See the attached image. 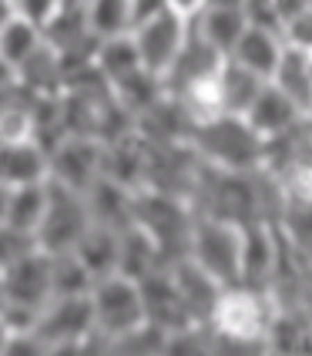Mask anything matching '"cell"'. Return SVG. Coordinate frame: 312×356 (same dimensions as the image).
Wrapping results in <instances>:
<instances>
[{
	"label": "cell",
	"instance_id": "30bf717a",
	"mask_svg": "<svg viewBox=\"0 0 312 356\" xmlns=\"http://www.w3.org/2000/svg\"><path fill=\"white\" fill-rule=\"evenodd\" d=\"M0 289H3V302L40 313L51 302V256L34 249L24 259H17L14 266L0 273Z\"/></svg>",
	"mask_w": 312,
	"mask_h": 356
},
{
	"label": "cell",
	"instance_id": "5bb4252c",
	"mask_svg": "<svg viewBox=\"0 0 312 356\" xmlns=\"http://www.w3.org/2000/svg\"><path fill=\"white\" fill-rule=\"evenodd\" d=\"M51 178V155L34 138L0 145V185L17 188Z\"/></svg>",
	"mask_w": 312,
	"mask_h": 356
},
{
	"label": "cell",
	"instance_id": "52a82bcc",
	"mask_svg": "<svg viewBox=\"0 0 312 356\" xmlns=\"http://www.w3.org/2000/svg\"><path fill=\"white\" fill-rule=\"evenodd\" d=\"M88 229H91V212H88L84 195L47 178V212H44V222L34 236L38 249L47 256L74 252Z\"/></svg>",
	"mask_w": 312,
	"mask_h": 356
},
{
	"label": "cell",
	"instance_id": "e0dca14e",
	"mask_svg": "<svg viewBox=\"0 0 312 356\" xmlns=\"http://www.w3.org/2000/svg\"><path fill=\"white\" fill-rule=\"evenodd\" d=\"M64 81H67L64 60H60V54L47 40L17 67V88H24L34 98H54V95H60Z\"/></svg>",
	"mask_w": 312,
	"mask_h": 356
},
{
	"label": "cell",
	"instance_id": "83f0119b",
	"mask_svg": "<svg viewBox=\"0 0 312 356\" xmlns=\"http://www.w3.org/2000/svg\"><path fill=\"white\" fill-rule=\"evenodd\" d=\"M161 356H212V330L185 326V330L168 333L161 343Z\"/></svg>",
	"mask_w": 312,
	"mask_h": 356
},
{
	"label": "cell",
	"instance_id": "b9f144b4",
	"mask_svg": "<svg viewBox=\"0 0 312 356\" xmlns=\"http://www.w3.org/2000/svg\"><path fill=\"white\" fill-rule=\"evenodd\" d=\"M269 356H275V353H269Z\"/></svg>",
	"mask_w": 312,
	"mask_h": 356
},
{
	"label": "cell",
	"instance_id": "9c48e42d",
	"mask_svg": "<svg viewBox=\"0 0 312 356\" xmlns=\"http://www.w3.org/2000/svg\"><path fill=\"white\" fill-rule=\"evenodd\" d=\"M47 346H78L91 343L95 333V309L91 296H54L40 309L38 330H34Z\"/></svg>",
	"mask_w": 312,
	"mask_h": 356
},
{
	"label": "cell",
	"instance_id": "74e56055",
	"mask_svg": "<svg viewBox=\"0 0 312 356\" xmlns=\"http://www.w3.org/2000/svg\"><path fill=\"white\" fill-rule=\"evenodd\" d=\"M14 14H17V10H14V0H0V27L14 17Z\"/></svg>",
	"mask_w": 312,
	"mask_h": 356
},
{
	"label": "cell",
	"instance_id": "e575fe53",
	"mask_svg": "<svg viewBox=\"0 0 312 356\" xmlns=\"http://www.w3.org/2000/svg\"><path fill=\"white\" fill-rule=\"evenodd\" d=\"M14 84H17V71H14L7 60L0 58V95H3V91H10Z\"/></svg>",
	"mask_w": 312,
	"mask_h": 356
},
{
	"label": "cell",
	"instance_id": "9a60e30c",
	"mask_svg": "<svg viewBox=\"0 0 312 356\" xmlns=\"http://www.w3.org/2000/svg\"><path fill=\"white\" fill-rule=\"evenodd\" d=\"M215 101H218V111L222 115H235V118H245V111L252 108V101L258 98V91L269 84L258 74L245 71L242 64H235L232 58H225L215 71Z\"/></svg>",
	"mask_w": 312,
	"mask_h": 356
},
{
	"label": "cell",
	"instance_id": "8d00e7d4",
	"mask_svg": "<svg viewBox=\"0 0 312 356\" xmlns=\"http://www.w3.org/2000/svg\"><path fill=\"white\" fill-rule=\"evenodd\" d=\"M7 205H10V188L0 185V225H7Z\"/></svg>",
	"mask_w": 312,
	"mask_h": 356
},
{
	"label": "cell",
	"instance_id": "ab89813d",
	"mask_svg": "<svg viewBox=\"0 0 312 356\" xmlns=\"http://www.w3.org/2000/svg\"><path fill=\"white\" fill-rule=\"evenodd\" d=\"M60 7H88V0H58Z\"/></svg>",
	"mask_w": 312,
	"mask_h": 356
},
{
	"label": "cell",
	"instance_id": "2e32d148",
	"mask_svg": "<svg viewBox=\"0 0 312 356\" xmlns=\"http://www.w3.org/2000/svg\"><path fill=\"white\" fill-rule=\"evenodd\" d=\"M282 54H286V38H282V34L258 31V27H245V34L238 38V44H235V51L229 58H232L235 64H242L245 71L258 74L262 81H272Z\"/></svg>",
	"mask_w": 312,
	"mask_h": 356
},
{
	"label": "cell",
	"instance_id": "603a6c76",
	"mask_svg": "<svg viewBox=\"0 0 312 356\" xmlns=\"http://www.w3.org/2000/svg\"><path fill=\"white\" fill-rule=\"evenodd\" d=\"M44 212H47V181L10 188V205H7V225L10 229L27 232V236H38Z\"/></svg>",
	"mask_w": 312,
	"mask_h": 356
},
{
	"label": "cell",
	"instance_id": "277c9868",
	"mask_svg": "<svg viewBox=\"0 0 312 356\" xmlns=\"http://www.w3.org/2000/svg\"><path fill=\"white\" fill-rule=\"evenodd\" d=\"M275 296L265 289H249V286H229L215 302V313L208 319L212 333L235 339H265L275 323Z\"/></svg>",
	"mask_w": 312,
	"mask_h": 356
},
{
	"label": "cell",
	"instance_id": "d4e9b609",
	"mask_svg": "<svg viewBox=\"0 0 312 356\" xmlns=\"http://www.w3.org/2000/svg\"><path fill=\"white\" fill-rule=\"evenodd\" d=\"M95 67L108 78V84L128 78L131 71H138V54L131 34H117V38H101L98 40V54H95Z\"/></svg>",
	"mask_w": 312,
	"mask_h": 356
},
{
	"label": "cell",
	"instance_id": "cb8c5ba5",
	"mask_svg": "<svg viewBox=\"0 0 312 356\" xmlns=\"http://www.w3.org/2000/svg\"><path fill=\"white\" fill-rule=\"evenodd\" d=\"M40 44H44V31H40V24L20 17V14H14V17L0 27V58L7 60L14 71H17L20 64L31 58L34 51H38Z\"/></svg>",
	"mask_w": 312,
	"mask_h": 356
},
{
	"label": "cell",
	"instance_id": "5b68a950",
	"mask_svg": "<svg viewBox=\"0 0 312 356\" xmlns=\"http://www.w3.org/2000/svg\"><path fill=\"white\" fill-rule=\"evenodd\" d=\"M91 309H95V333L98 339H121L145 330V299L141 286L128 276H108L91 286Z\"/></svg>",
	"mask_w": 312,
	"mask_h": 356
},
{
	"label": "cell",
	"instance_id": "7a4b0ae2",
	"mask_svg": "<svg viewBox=\"0 0 312 356\" xmlns=\"http://www.w3.org/2000/svg\"><path fill=\"white\" fill-rule=\"evenodd\" d=\"M145 236L161 252L165 269L175 266L178 259L188 256V238H192V225H195V209L181 198L161 195L151 188H138L135 192V222Z\"/></svg>",
	"mask_w": 312,
	"mask_h": 356
},
{
	"label": "cell",
	"instance_id": "44dd1931",
	"mask_svg": "<svg viewBox=\"0 0 312 356\" xmlns=\"http://www.w3.org/2000/svg\"><path fill=\"white\" fill-rule=\"evenodd\" d=\"M245 27L249 24H245L242 10H198V14H192V31L222 58H229L235 51Z\"/></svg>",
	"mask_w": 312,
	"mask_h": 356
},
{
	"label": "cell",
	"instance_id": "ac0fdd59",
	"mask_svg": "<svg viewBox=\"0 0 312 356\" xmlns=\"http://www.w3.org/2000/svg\"><path fill=\"white\" fill-rule=\"evenodd\" d=\"M275 229L295 256L306 266H312V195L289 192L282 198V212L275 218Z\"/></svg>",
	"mask_w": 312,
	"mask_h": 356
},
{
	"label": "cell",
	"instance_id": "484cf974",
	"mask_svg": "<svg viewBox=\"0 0 312 356\" xmlns=\"http://www.w3.org/2000/svg\"><path fill=\"white\" fill-rule=\"evenodd\" d=\"M95 279L84 269L74 252H60L51 256V299L54 296H91Z\"/></svg>",
	"mask_w": 312,
	"mask_h": 356
},
{
	"label": "cell",
	"instance_id": "d6a6232c",
	"mask_svg": "<svg viewBox=\"0 0 312 356\" xmlns=\"http://www.w3.org/2000/svg\"><path fill=\"white\" fill-rule=\"evenodd\" d=\"M161 10H168V0H128V20H131V27H138L141 20L155 17Z\"/></svg>",
	"mask_w": 312,
	"mask_h": 356
},
{
	"label": "cell",
	"instance_id": "f1b7e54d",
	"mask_svg": "<svg viewBox=\"0 0 312 356\" xmlns=\"http://www.w3.org/2000/svg\"><path fill=\"white\" fill-rule=\"evenodd\" d=\"M38 249V238L27 236V232H17L10 225H0V273L7 266H14L17 259H24L27 252Z\"/></svg>",
	"mask_w": 312,
	"mask_h": 356
},
{
	"label": "cell",
	"instance_id": "836d02e7",
	"mask_svg": "<svg viewBox=\"0 0 312 356\" xmlns=\"http://www.w3.org/2000/svg\"><path fill=\"white\" fill-rule=\"evenodd\" d=\"M198 10H245V0H202Z\"/></svg>",
	"mask_w": 312,
	"mask_h": 356
},
{
	"label": "cell",
	"instance_id": "ffe728a7",
	"mask_svg": "<svg viewBox=\"0 0 312 356\" xmlns=\"http://www.w3.org/2000/svg\"><path fill=\"white\" fill-rule=\"evenodd\" d=\"M158 269H165V262H161V252L151 242V236H145L138 225H128L117 236V276L141 282V279H148Z\"/></svg>",
	"mask_w": 312,
	"mask_h": 356
},
{
	"label": "cell",
	"instance_id": "7c38bea8",
	"mask_svg": "<svg viewBox=\"0 0 312 356\" xmlns=\"http://www.w3.org/2000/svg\"><path fill=\"white\" fill-rule=\"evenodd\" d=\"M245 121L252 124V131L262 141H272V138H282V135L295 131L306 121V115L282 91H275L272 84H265L258 91V98L252 101V108L245 111Z\"/></svg>",
	"mask_w": 312,
	"mask_h": 356
},
{
	"label": "cell",
	"instance_id": "4316f807",
	"mask_svg": "<svg viewBox=\"0 0 312 356\" xmlns=\"http://www.w3.org/2000/svg\"><path fill=\"white\" fill-rule=\"evenodd\" d=\"M88 20L98 38H117L131 31L128 0H88Z\"/></svg>",
	"mask_w": 312,
	"mask_h": 356
},
{
	"label": "cell",
	"instance_id": "ba28073f",
	"mask_svg": "<svg viewBox=\"0 0 312 356\" xmlns=\"http://www.w3.org/2000/svg\"><path fill=\"white\" fill-rule=\"evenodd\" d=\"M51 181H58L71 192H88L104 175V145L98 138L67 135L51 152Z\"/></svg>",
	"mask_w": 312,
	"mask_h": 356
},
{
	"label": "cell",
	"instance_id": "8992f818",
	"mask_svg": "<svg viewBox=\"0 0 312 356\" xmlns=\"http://www.w3.org/2000/svg\"><path fill=\"white\" fill-rule=\"evenodd\" d=\"M188 31H192V17L178 14V10H161L155 17L141 20L138 27H131V44H135L138 64L155 74V78H168L175 60L181 58L185 44H188Z\"/></svg>",
	"mask_w": 312,
	"mask_h": 356
},
{
	"label": "cell",
	"instance_id": "d590c367",
	"mask_svg": "<svg viewBox=\"0 0 312 356\" xmlns=\"http://www.w3.org/2000/svg\"><path fill=\"white\" fill-rule=\"evenodd\" d=\"M168 7L178 10V14H185V17H192V14H198L202 0H168Z\"/></svg>",
	"mask_w": 312,
	"mask_h": 356
},
{
	"label": "cell",
	"instance_id": "4fadbf2b",
	"mask_svg": "<svg viewBox=\"0 0 312 356\" xmlns=\"http://www.w3.org/2000/svg\"><path fill=\"white\" fill-rule=\"evenodd\" d=\"M84 202H88V212H91V225L124 232L135 222V192L111 181V178H98L84 192Z\"/></svg>",
	"mask_w": 312,
	"mask_h": 356
},
{
	"label": "cell",
	"instance_id": "8fae6325",
	"mask_svg": "<svg viewBox=\"0 0 312 356\" xmlns=\"http://www.w3.org/2000/svg\"><path fill=\"white\" fill-rule=\"evenodd\" d=\"M138 286H141V299H145V323L151 330L168 337L175 330L195 326L192 316H188V309H185V302H181V296H178L175 279H172L168 269H158L148 279H141Z\"/></svg>",
	"mask_w": 312,
	"mask_h": 356
},
{
	"label": "cell",
	"instance_id": "3957f363",
	"mask_svg": "<svg viewBox=\"0 0 312 356\" xmlns=\"http://www.w3.org/2000/svg\"><path fill=\"white\" fill-rule=\"evenodd\" d=\"M185 259H192L222 289L238 286L242 282V225L212 216H195Z\"/></svg>",
	"mask_w": 312,
	"mask_h": 356
},
{
	"label": "cell",
	"instance_id": "7402d4cb",
	"mask_svg": "<svg viewBox=\"0 0 312 356\" xmlns=\"http://www.w3.org/2000/svg\"><path fill=\"white\" fill-rule=\"evenodd\" d=\"M117 236H121V232L91 225V229L84 232V238L78 242V249H74V256L84 262V269L91 273L95 282L117 273Z\"/></svg>",
	"mask_w": 312,
	"mask_h": 356
},
{
	"label": "cell",
	"instance_id": "f546056e",
	"mask_svg": "<svg viewBox=\"0 0 312 356\" xmlns=\"http://www.w3.org/2000/svg\"><path fill=\"white\" fill-rule=\"evenodd\" d=\"M3 356H51V346L38 333H10Z\"/></svg>",
	"mask_w": 312,
	"mask_h": 356
},
{
	"label": "cell",
	"instance_id": "60d3db41",
	"mask_svg": "<svg viewBox=\"0 0 312 356\" xmlns=\"http://www.w3.org/2000/svg\"><path fill=\"white\" fill-rule=\"evenodd\" d=\"M0 302H3V289H0Z\"/></svg>",
	"mask_w": 312,
	"mask_h": 356
},
{
	"label": "cell",
	"instance_id": "6da1fadb",
	"mask_svg": "<svg viewBox=\"0 0 312 356\" xmlns=\"http://www.w3.org/2000/svg\"><path fill=\"white\" fill-rule=\"evenodd\" d=\"M188 145L198 159L218 172H262L265 165V141L252 131V124L235 115H215L195 124Z\"/></svg>",
	"mask_w": 312,
	"mask_h": 356
},
{
	"label": "cell",
	"instance_id": "1f68e13d",
	"mask_svg": "<svg viewBox=\"0 0 312 356\" xmlns=\"http://www.w3.org/2000/svg\"><path fill=\"white\" fill-rule=\"evenodd\" d=\"M58 7H60L58 0H14V10H17L20 17L34 20V24H40V27L54 17Z\"/></svg>",
	"mask_w": 312,
	"mask_h": 356
},
{
	"label": "cell",
	"instance_id": "d6986e66",
	"mask_svg": "<svg viewBox=\"0 0 312 356\" xmlns=\"http://www.w3.org/2000/svg\"><path fill=\"white\" fill-rule=\"evenodd\" d=\"M275 91H282L286 98L293 101L295 108L309 118L312 115V67H309V51H299V47H289L286 44V54L279 60L272 74Z\"/></svg>",
	"mask_w": 312,
	"mask_h": 356
},
{
	"label": "cell",
	"instance_id": "4dcf8cb0",
	"mask_svg": "<svg viewBox=\"0 0 312 356\" xmlns=\"http://www.w3.org/2000/svg\"><path fill=\"white\" fill-rule=\"evenodd\" d=\"M286 44L289 47H299V51H312V7L302 10L299 17H293L286 24Z\"/></svg>",
	"mask_w": 312,
	"mask_h": 356
},
{
	"label": "cell",
	"instance_id": "f35d334b",
	"mask_svg": "<svg viewBox=\"0 0 312 356\" xmlns=\"http://www.w3.org/2000/svg\"><path fill=\"white\" fill-rule=\"evenodd\" d=\"M7 339H10V333H7V326L0 323V356H3V346H7Z\"/></svg>",
	"mask_w": 312,
	"mask_h": 356
}]
</instances>
